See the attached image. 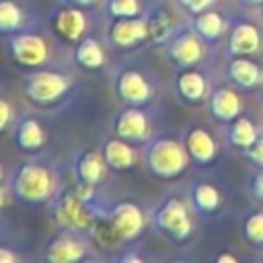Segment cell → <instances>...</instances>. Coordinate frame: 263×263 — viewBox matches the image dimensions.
Listing matches in <instances>:
<instances>
[{
	"mask_svg": "<svg viewBox=\"0 0 263 263\" xmlns=\"http://www.w3.org/2000/svg\"><path fill=\"white\" fill-rule=\"evenodd\" d=\"M146 41H150V29H148L146 12L140 16L111 18L107 33H105V43L113 51H127V49L144 45Z\"/></svg>",
	"mask_w": 263,
	"mask_h": 263,
	"instance_id": "cell-10",
	"label": "cell"
},
{
	"mask_svg": "<svg viewBox=\"0 0 263 263\" xmlns=\"http://www.w3.org/2000/svg\"><path fill=\"white\" fill-rule=\"evenodd\" d=\"M101 154L107 162V166L115 173H123V171H129L138 164L140 160V154L138 150L134 148V144L117 138V136H111L107 138L103 144H101Z\"/></svg>",
	"mask_w": 263,
	"mask_h": 263,
	"instance_id": "cell-22",
	"label": "cell"
},
{
	"mask_svg": "<svg viewBox=\"0 0 263 263\" xmlns=\"http://www.w3.org/2000/svg\"><path fill=\"white\" fill-rule=\"evenodd\" d=\"M247 193L255 203H263V166H257V171L247 179Z\"/></svg>",
	"mask_w": 263,
	"mask_h": 263,
	"instance_id": "cell-30",
	"label": "cell"
},
{
	"mask_svg": "<svg viewBox=\"0 0 263 263\" xmlns=\"http://www.w3.org/2000/svg\"><path fill=\"white\" fill-rule=\"evenodd\" d=\"M236 2H240L245 6H261L263 4V0H236Z\"/></svg>",
	"mask_w": 263,
	"mask_h": 263,
	"instance_id": "cell-38",
	"label": "cell"
},
{
	"mask_svg": "<svg viewBox=\"0 0 263 263\" xmlns=\"http://www.w3.org/2000/svg\"><path fill=\"white\" fill-rule=\"evenodd\" d=\"M111 134L134 144H148L152 140V121L146 107L125 105L119 113H115L111 121Z\"/></svg>",
	"mask_w": 263,
	"mask_h": 263,
	"instance_id": "cell-12",
	"label": "cell"
},
{
	"mask_svg": "<svg viewBox=\"0 0 263 263\" xmlns=\"http://www.w3.org/2000/svg\"><path fill=\"white\" fill-rule=\"evenodd\" d=\"M259 125L255 123V119H251L249 115H238V117H234L232 121H228L226 123V127H224V138H226V142L230 144V146H234L236 150H245V148H249L257 138H259Z\"/></svg>",
	"mask_w": 263,
	"mask_h": 263,
	"instance_id": "cell-26",
	"label": "cell"
},
{
	"mask_svg": "<svg viewBox=\"0 0 263 263\" xmlns=\"http://www.w3.org/2000/svg\"><path fill=\"white\" fill-rule=\"evenodd\" d=\"M214 2H216V0H175V4H177L185 14H189V16H193V14L201 12V10L212 8Z\"/></svg>",
	"mask_w": 263,
	"mask_h": 263,
	"instance_id": "cell-33",
	"label": "cell"
},
{
	"mask_svg": "<svg viewBox=\"0 0 263 263\" xmlns=\"http://www.w3.org/2000/svg\"><path fill=\"white\" fill-rule=\"evenodd\" d=\"M173 90L177 99L185 105H201L208 101L210 95V76L199 66L189 68H175L173 74Z\"/></svg>",
	"mask_w": 263,
	"mask_h": 263,
	"instance_id": "cell-13",
	"label": "cell"
},
{
	"mask_svg": "<svg viewBox=\"0 0 263 263\" xmlns=\"http://www.w3.org/2000/svg\"><path fill=\"white\" fill-rule=\"evenodd\" d=\"M103 10L109 18L140 16L148 10L144 0H103Z\"/></svg>",
	"mask_w": 263,
	"mask_h": 263,
	"instance_id": "cell-28",
	"label": "cell"
},
{
	"mask_svg": "<svg viewBox=\"0 0 263 263\" xmlns=\"http://www.w3.org/2000/svg\"><path fill=\"white\" fill-rule=\"evenodd\" d=\"M88 27L84 8L62 4L49 14V31L64 43H76L84 37Z\"/></svg>",
	"mask_w": 263,
	"mask_h": 263,
	"instance_id": "cell-14",
	"label": "cell"
},
{
	"mask_svg": "<svg viewBox=\"0 0 263 263\" xmlns=\"http://www.w3.org/2000/svg\"><path fill=\"white\" fill-rule=\"evenodd\" d=\"M189 27L208 43V45H214L218 43L226 31H228V21L224 18L222 12L214 10V8H208V10H201L193 16H189Z\"/></svg>",
	"mask_w": 263,
	"mask_h": 263,
	"instance_id": "cell-23",
	"label": "cell"
},
{
	"mask_svg": "<svg viewBox=\"0 0 263 263\" xmlns=\"http://www.w3.org/2000/svg\"><path fill=\"white\" fill-rule=\"evenodd\" d=\"M263 45L261 29L255 21L234 18L226 31V53L234 55H255Z\"/></svg>",
	"mask_w": 263,
	"mask_h": 263,
	"instance_id": "cell-15",
	"label": "cell"
},
{
	"mask_svg": "<svg viewBox=\"0 0 263 263\" xmlns=\"http://www.w3.org/2000/svg\"><path fill=\"white\" fill-rule=\"evenodd\" d=\"M72 60L78 68L86 70V72H95V70H101L107 62V55H105V47L103 43L92 37V35H84L80 41L74 43V49H72Z\"/></svg>",
	"mask_w": 263,
	"mask_h": 263,
	"instance_id": "cell-25",
	"label": "cell"
},
{
	"mask_svg": "<svg viewBox=\"0 0 263 263\" xmlns=\"http://www.w3.org/2000/svg\"><path fill=\"white\" fill-rule=\"evenodd\" d=\"M10 142L21 152H41L47 144V134L43 123L33 113L16 115L12 127H10Z\"/></svg>",
	"mask_w": 263,
	"mask_h": 263,
	"instance_id": "cell-16",
	"label": "cell"
},
{
	"mask_svg": "<svg viewBox=\"0 0 263 263\" xmlns=\"http://www.w3.org/2000/svg\"><path fill=\"white\" fill-rule=\"evenodd\" d=\"M107 171H111L101 154V150H80L72 160V177L76 183L101 187L107 179Z\"/></svg>",
	"mask_w": 263,
	"mask_h": 263,
	"instance_id": "cell-19",
	"label": "cell"
},
{
	"mask_svg": "<svg viewBox=\"0 0 263 263\" xmlns=\"http://www.w3.org/2000/svg\"><path fill=\"white\" fill-rule=\"evenodd\" d=\"M261 99H263V84H261Z\"/></svg>",
	"mask_w": 263,
	"mask_h": 263,
	"instance_id": "cell-41",
	"label": "cell"
},
{
	"mask_svg": "<svg viewBox=\"0 0 263 263\" xmlns=\"http://www.w3.org/2000/svg\"><path fill=\"white\" fill-rule=\"evenodd\" d=\"M74 88V76L62 68H33L21 78L23 97L35 107L58 105Z\"/></svg>",
	"mask_w": 263,
	"mask_h": 263,
	"instance_id": "cell-2",
	"label": "cell"
},
{
	"mask_svg": "<svg viewBox=\"0 0 263 263\" xmlns=\"http://www.w3.org/2000/svg\"><path fill=\"white\" fill-rule=\"evenodd\" d=\"M111 228V232L123 240V242H134L140 238L148 226V214L136 203V201H115L107 214L105 220Z\"/></svg>",
	"mask_w": 263,
	"mask_h": 263,
	"instance_id": "cell-11",
	"label": "cell"
},
{
	"mask_svg": "<svg viewBox=\"0 0 263 263\" xmlns=\"http://www.w3.org/2000/svg\"><path fill=\"white\" fill-rule=\"evenodd\" d=\"M4 179V171H2V164H0V181Z\"/></svg>",
	"mask_w": 263,
	"mask_h": 263,
	"instance_id": "cell-40",
	"label": "cell"
},
{
	"mask_svg": "<svg viewBox=\"0 0 263 263\" xmlns=\"http://www.w3.org/2000/svg\"><path fill=\"white\" fill-rule=\"evenodd\" d=\"M226 76L230 84H234L238 90L251 92L255 88H261L263 84V68L259 62L253 60V55H234L228 60Z\"/></svg>",
	"mask_w": 263,
	"mask_h": 263,
	"instance_id": "cell-20",
	"label": "cell"
},
{
	"mask_svg": "<svg viewBox=\"0 0 263 263\" xmlns=\"http://www.w3.org/2000/svg\"><path fill=\"white\" fill-rule=\"evenodd\" d=\"M111 88L123 105L134 107H150L156 95L152 78L136 64H117L111 72Z\"/></svg>",
	"mask_w": 263,
	"mask_h": 263,
	"instance_id": "cell-6",
	"label": "cell"
},
{
	"mask_svg": "<svg viewBox=\"0 0 263 263\" xmlns=\"http://www.w3.org/2000/svg\"><path fill=\"white\" fill-rule=\"evenodd\" d=\"M99 2L103 0H62V4H70V6H78V8H95Z\"/></svg>",
	"mask_w": 263,
	"mask_h": 263,
	"instance_id": "cell-36",
	"label": "cell"
},
{
	"mask_svg": "<svg viewBox=\"0 0 263 263\" xmlns=\"http://www.w3.org/2000/svg\"><path fill=\"white\" fill-rule=\"evenodd\" d=\"M51 216L58 224V228H68L82 232L86 236H95L99 230V218L92 212V208L80 197L76 187H60L53 199L49 201Z\"/></svg>",
	"mask_w": 263,
	"mask_h": 263,
	"instance_id": "cell-4",
	"label": "cell"
},
{
	"mask_svg": "<svg viewBox=\"0 0 263 263\" xmlns=\"http://www.w3.org/2000/svg\"><path fill=\"white\" fill-rule=\"evenodd\" d=\"M31 29V8L25 0H0V35Z\"/></svg>",
	"mask_w": 263,
	"mask_h": 263,
	"instance_id": "cell-24",
	"label": "cell"
},
{
	"mask_svg": "<svg viewBox=\"0 0 263 263\" xmlns=\"http://www.w3.org/2000/svg\"><path fill=\"white\" fill-rule=\"evenodd\" d=\"M18 261H21V257L16 251H12L6 245H0V263H18Z\"/></svg>",
	"mask_w": 263,
	"mask_h": 263,
	"instance_id": "cell-34",
	"label": "cell"
},
{
	"mask_svg": "<svg viewBox=\"0 0 263 263\" xmlns=\"http://www.w3.org/2000/svg\"><path fill=\"white\" fill-rule=\"evenodd\" d=\"M189 164L191 158L183 140L179 138L156 136L144 148V166L152 177L160 181H173L181 177Z\"/></svg>",
	"mask_w": 263,
	"mask_h": 263,
	"instance_id": "cell-3",
	"label": "cell"
},
{
	"mask_svg": "<svg viewBox=\"0 0 263 263\" xmlns=\"http://www.w3.org/2000/svg\"><path fill=\"white\" fill-rule=\"evenodd\" d=\"M6 51L16 66L31 68V70L47 66V62L51 58V45H49L47 37L33 29H23L18 33L8 35Z\"/></svg>",
	"mask_w": 263,
	"mask_h": 263,
	"instance_id": "cell-7",
	"label": "cell"
},
{
	"mask_svg": "<svg viewBox=\"0 0 263 263\" xmlns=\"http://www.w3.org/2000/svg\"><path fill=\"white\" fill-rule=\"evenodd\" d=\"M191 214L193 210L187 199L179 195H166L148 212V220L162 236L171 238L173 242H187L195 232Z\"/></svg>",
	"mask_w": 263,
	"mask_h": 263,
	"instance_id": "cell-5",
	"label": "cell"
},
{
	"mask_svg": "<svg viewBox=\"0 0 263 263\" xmlns=\"http://www.w3.org/2000/svg\"><path fill=\"white\" fill-rule=\"evenodd\" d=\"M148 16V29H150V41L154 45H164L175 33H177V25L175 18L171 14V10L166 6H152L146 10Z\"/></svg>",
	"mask_w": 263,
	"mask_h": 263,
	"instance_id": "cell-27",
	"label": "cell"
},
{
	"mask_svg": "<svg viewBox=\"0 0 263 263\" xmlns=\"http://www.w3.org/2000/svg\"><path fill=\"white\" fill-rule=\"evenodd\" d=\"M261 261H263V253H261Z\"/></svg>",
	"mask_w": 263,
	"mask_h": 263,
	"instance_id": "cell-42",
	"label": "cell"
},
{
	"mask_svg": "<svg viewBox=\"0 0 263 263\" xmlns=\"http://www.w3.org/2000/svg\"><path fill=\"white\" fill-rule=\"evenodd\" d=\"M240 230H242V236L249 245L263 249V212H259V210L247 212L242 216Z\"/></svg>",
	"mask_w": 263,
	"mask_h": 263,
	"instance_id": "cell-29",
	"label": "cell"
},
{
	"mask_svg": "<svg viewBox=\"0 0 263 263\" xmlns=\"http://www.w3.org/2000/svg\"><path fill=\"white\" fill-rule=\"evenodd\" d=\"M12 199L25 205H43L53 199L60 185V175L49 158L33 156L18 162L8 175Z\"/></svg>",
	"mask_w": 263,
	"mask_h": 263,
	"instance_id": "cell-1",
	"label": "cell"
},
{
	"mask_svg": "<svg viewBox=\"0 0 263 263\" xmlns=\"http://www.w3.org/2000/svg\"><path fill=\"white\" fill-rule=\"evenodd\" d=\"M214 261H216V263H238V257H236L234 253L224 251V253H218V255L214 257Z\"/></svg>",
	"mask_w": 263,
	"mask_h": 263,
	"instance_id": "cell-37",
	"label": "cell"
},
{
	"mask_svg": "<svg viewBox=\"0 0 263 263\" xmlns=\"http://www.w3.org/2000/svg\"><path fill=\"white\" fill-rule=\"evenodd\" d=\"M205 105H208V113L212 115V119L220 123H228L242 113V97L234 84L214 86L208 95Z\"/></svg>",
	"mask_w": 263,
	"mask_h": 263,
	"instance_id": "cell-18",
	"label": "cell"
},
{
	"mask_svg": "<svg viewBox=\"0 0 263 263\" xmlns=\"http://www.w3.org/2000/svg\"><path fill=\"white\" fill-rule=\"evenodd\" d=\"M242 156H245L251 164H255V166H263V132L259 134V138H257L249 148L242 150Z\"/></svg>",
	"mask_w": 263,
	"mask_h": 263,
	"instance_id": "cell-32",
	"label": "cell"
},
{
	"mask_svg": "<svg viewBox=\"0 0 263 263\" xmlns=\"http://www.w3.org/2000/svg\"><path fill=\"white\" fill-rule=\"evenodd\" d=\"M90 240L92 238L82 234V232L60 228L45 242L43 261H49V263H78V261L90 259L92 257V242Z\"/></svg>",
	"mask_w": 263,
	"mask_h": 263,
	"instance_id": "cell-8",
	"label": "cell"
},
{
	"mask_svg": "<svg viewBox=\"0 0 263 263\" xmlns=\"http://www.w3.org/2000/svg\"><path fill=\"white\" fill-rule=\"evenodd\" d=\"M259 14H261V21H263V4L259 6Z\"/></svg>",
	"mask_w": 263,
	"mask_h": 263,
	"instance_id": "cell-39",
	"label": "cell"
},
{
	"mask_svg": "<svg viewBox=\"0 0 263 263\" xmlns=\"http://www.w3.org/2000/svg\"><path fill=\"white\" fill-rule=\"evenodd\" d=\"M12 199V193H10V187L6 181H0V210H4Z\"/></svg>",
	"mask_w": 263,
	"mask_h": 263,
	"instance_id": "cell-35",
	"label": "cell"
},
{
	"mask_svg": "<svg viewBox=\"0 0 263 263\" xmlns=\"http://www.w3.org/2000/svg\"><path fill=\"white\" fill-rule=\"evenodd\" d=\"M205 47L208 43L187 23L185 27H179L177 33L164 43V55L175 68L201 66V62L205 60Z\"/></svg>",
	"mask_w": 263,
	"mask_h": 263,
	"instance_id": "cell-9",
	"label": "cell"
},
{
	"mask_svg": "<svg viewBox=\"0 0 263 263\" xmlns=\"http://www.w3.org/2000/svg\"><path fill=\"white\" fill-rule=\"evenodd\" d=\"M187 201H189L193 214H197V216H216L224 205V195L212 181L195 179L189 185Z\"/></svg>",
	"mask_w": 263,
	"mask_h": 263,
	"instance_id": "cell-21",
	"label": "cell"
},
{
	"mask_svg": "<svg viewBox=\"0 0 263 263\" xmlns=\"http://www.w3.org/2000/svg\"><path fill=\"white\" fill-rule=\"evenodd\" d=\"M14 119H16L14 105H12L6 97L0 95V134L8 132V129L12 127V123H14Z\"/></svg>",
	"mask_w": 263,
	"mask_h": 263,
	"instance_id": "cell-31",
	"label": "cell"
},
{
	"mask_svg": "<svg viewBox=\"0 0 263 263\" xmlns=\"http://www.w3.org/2000/svg\"><path fill=\"white\" fill-rule=\"evenodd\" d=\"M181 140H183V144L187 148L191 164H195V166H210L218 158V154H220L218 140L203 125H189L183 132Z\"/></svg>",
	"mask_w": 263,
	"mask_h": 263,
	"instance_id": "cell-17",
	"label": "cell"
}]
</instances>
